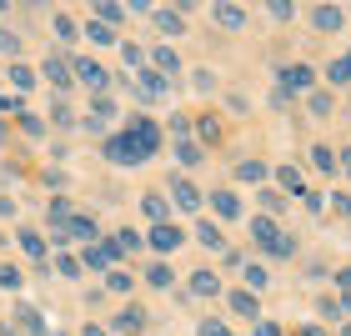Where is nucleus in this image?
<instances>
[{"instance_id": "412c9836", "label": "nucleus", "mask_w": 351, "mask_h": 336, "mask_svg": "<svg viewBox=\"0 0 351 336\" xmlns=\"http://www.w3.org/2000/svg\"><path fill=\"white\" fill-rule=\"evenodd\" d=\"M86 36H90L95 45H116V40H121V36H116V30H110L106 21H95V15H90V21H86Z\"/></svg>"}, {"instance_id": "79ce46f5", "label": "nucleus", "mask_w": 351, "mask_h": 336, "mask_svg": "<svg viewBox=\"0 0 351 336\" xmlns=\"http://www.w3.org/2000/svg\"><path fill=\"white\" fill-rule=\"evenodd\" d=\"M21 271H15V266H0V286H5V291H21Z\"/></svg>"}, {"instance_id": "473e14b6", "label": "nucleus", "mask_w": 351, "mask_h": 336, "mask_svg": "<svg viewBox=\"0 0 351 336\" xmlns=\"http://www.w3.org/2000/svg\"><path fill=\"white\" fill-rule=\"evenodd\" d=\"M236 176H241V181H266V161H241V171H236Z\"/></svg>"}, {"instance_id": "e433bc0d", "label": "nucleus", "mask_w": 351, "mask_h": 336, "mask_svg": "<svg viewBox=\"0 0 351 336\" xmlns=\"http://www.w3.org/2000/svg\"><path fill=\"white\" fill-rule=\"evenodd\" d=\"M51 121H56V125H75V110L60 101V95H56V106H51Z\"/></svg>"}, {"instance_id": "6e6d98bb", "label": "nucleus", "mask_w": 351, "mask_h": 336, "mask_svg": "<svg viewBox=\"0 0 351 336\" xmlns=\"http://www.w3.org/2000/svg\"><path fill=\"white\" fill-rule=\"evenodd\" d=\"M296 336H322V326H301Z\"/></svg>"}, {"instance_id": "dca6fc26", "label": "nucleus", "mask_w": 351, "mask_h": 336, "mask_svg": "<svg viewBox=\"0 0 351 336\" xmlns=\"http://www.w3.org/2000/svg\"><path fill=\"white\" fill-rule=\"evenodd\" d=\"M151 21L161 36H186V21H181V10H151Z\"/></svg>"}, {"instance_id": "f8f14e48", "label": "nucleus", "mask_w": 351, "mask_h": 336, "mask_svg": "<svg viewBox=\"0 0 351 336\" xmlns=\"http://www.w3.org/2000/svg\"><path fill=\"white\" fill-rule=\"evenodd\" d=\"M311 66H301V60H296V66H281V86L286 91H311Z\"/></svg>"}, {"instance_id": "1a4fd4ad", "label": "nucleus", "mask_w": 351, "mask_h": 336, "mask_svg": "<svg viewBox=\"0 0 351 336\" xmlns=\"http://www.w3.org/2000/svg\"><path fill=\"white\" fill-rule=\"evenodd\" d=\"M181 241H186V231H181V226H171V221L151 226V246L161 251V256H166V251H181Z\"/></svg>"}, {"instance_id": "de8ad7c7", "label": "nucleus", "mask_w": 351, "mask_h": 336, "mask_svg": "<svg viewBox=\"0 0 351 336\" xmlns=\"http://www.w3.org/2000/svg\"><path fill=\"white\" fill-rule=\"evenodd\" d=\"M331 206H337V216H351V196H346V191H337V196H331Z\"/></svg>"}, {"instance_id": "ddd939ff", "label": "nucleus", "mask_w": 351, "mask_h": 336, "mask_svg": "<svg viewBox=\"0 0 351 336\" xmlns=\"http://www.w3.org/2000/svg\"><path fill=\"white\" fill-rule=\"evenodd\" d=\"M171 201L181 206V211H201V191L191 181H171Z\"/></svg>"}, {"instance_id": "f3484780", "label": "nucleus", "mask_w": 351, "mask_h": 336, "mask_svg": "<svg viewBox=\"0 0 351 336\" xmlns=\"http://www.w3.org/2000/svg\"><path fill=\"white\" fill-rule=\"evenodd\" d=\"M276 181H281V196L291 191V196H306V181H301V166H281L276 171Z\"/></svg>"}, {"instance_id": "8fccbe9b", "label": "nucleus", "mask_w": 351, "mask_h": 336, "mask_svg": "<svg viewBox=\"0 0 351 336\" xmlns=\"http://www.w3.org/2000/svg\"><path fill=\"white\" fill-rule=\"evenodd\" d=\"M201 336H231V331L221 326V322H201Z\"/></svg>"}, {"instance_id": "4d7b16f0", "label": "nucleus", "mask_w": 351, "mask_h": 336, "mask_svg": "<svg viewBox=\"0 0 351 336\" xmlns=\"http://www.w3.org/2000/svg\"><path fill=\"white\" fill-rule=\"evenodd\" d=\"M81 336H106V331H101V326H86V331H81Z\"/></svg>"}, {"instance_id": "7c9ffc66", "label": "nucleus", "mask_w": 351, "mask_h": 336, "mask_svg": "<svg viewBox=\"0 0 351 336\" xmlns=\"http://www.w3.org/2000/svg\"><path fill=\"white\" fill-rule=\"evenodd\" d=\"M21 251L25 256H45V236L40 231H21Z\"/></svg>"}, {"instance_id": "a878e982", "label": "nucleus", "mask_w": 351, "mask_h": 336, "mask_svg": "<svg viewBox=\"0 0 351 336\" xmlns=\"http://www.w3.org/2000/svg\"><path fill=\"white\" fill-rule=\"evenodd\" d=\"M15 316H21V331H30V336H45V322H40V311H36V307H21Z\"/></svg>"}, {"instance_id": "7ed1b4c3", "label": "nucleus", "mask_w": 351, "mask_h": 336, "mask_svg": "<svg viewBox=\"0 0 351 336\" xmlns=\"http://www.w3.org/2000/svg\"><path fill=\"white\" fill-rule=\"evenodd\" d=\"M40 75H45V81H51V91H56V95H66V91H71V81H75L71 60H66V56H56V51L45 56V66H40Z\"/></svg>"}, {"instance_id": "393cba45", "label": "nucleus", "mask_w": 351, "mask_h": 336, "mask_svg": "<svg viewBox=\"0 0 351 336\" xmlns=\"http://www.w3.org/2000/svg\"><path fill=\"white\" fill-rule=\"evenodd\" d=\"M326 81H331V86H351V51H346L341 60H331V71H326Z\"/></svg>"}, {"instance_id": "4be33fe9", "label": "nucleus", "mask_w": 351, "mask_h": 336, "mask_svg": "<svg viewBox=\"0 0 351 336\" xmlns=\"http://www.w3.org/2000/svg\"><path fill=\"white\" fill-rule=\"evenodd\" d=\"M211 201H216V216H221V221H231V216H241V201H236V196H231V191H216V196H211Z\"/></svg>"}, {"instance_id": "49530a36", "label": "nucleus", "mask_w": 351, "mask_h": 336, "mask_svg": "<svg viewBox=\"0 0 351 336\" xmlns=\"http://www.w3.org/2000/svg\"><path fill=\"white\" fill-rule=\"evenodd\" d=\"M191 86H196V91H216V81H211V71H196V75H191Z\"/></svg>"}, {"instance_id": "6e6552de", "label": "nucleus", "mask_w": 351, "mask_h": 336, "mask_svg": "<svg viewBox=\"0 0 351 336\" xmlns=\"http://www.w3.org/2000/svg\"><path fill=\"white\" fill-rule=\"evenodd\" d=\"M311 25L322 30V36H337V30L346 25V10L341 5H311Z\"/></svg>"}, {"instance_id": "58836bf2", "label": "nucleus", "mask_w": 351, "mask_h": 336, "mask_svg": "<svg viewBox=\"0 0 351 336\" xmlns=\"http://www.w3.org/2000/svg\"><path fill=\"white\" fill-rule=\"evenodd\" d=\"M256 196H261V206H266V211H281V206H286V196H281L276 186H266V191H256Z\"/></svg>"}, {"instance_id": "9d476101", "label": "nucleus", "mask_w": 351, "mask_h": 336, "mask_svg": "<svg viewBox=\"0 0 351 336\" xmlns=\"http://www.w3.org/2000/svg\"><path fill=\"white\" fill-rule=\"evenodd\" d=\"M110 116H116V101L110 95H90V116H86V131H106Z\"/></svg>"}, {"instance_id": "603ef678", "label": "nucleus", "mask_w": 351, "mask_h": 336, "mask_svg": "<svg viewBox=\"0 0 351 336\" xmlns=\"http://www.w3.org/2000/svg\"><path fill=\"white\" fill-rule=\"evenodd\" d=\"M337 286H341V291H351V266H341V271H337Z\"/></svg>"}, {"instance_id": "ea45409f", "label": "nucleus", "mask_w": 351, "mask_h": 336, "mask_svg": "<svg viewBox=\"0 0 351 336\" xmlns=\"http://www.w3.org/2000/svg\"><path fill=\"white\" fill-rule=\"evenodd\" d=\"M21 131H25V136H45V121L30 116V110H21Z\"/></svg>"}, {"instance_id": "bf43d9fd", "label": "nucleus", "mask_w": 351, "mask_h": 336, "mask_svg": "<svg viewBox=\"0 0 351 336\" xmlns=\"http://www.w3.org/2000/svg\"><path fill=\"white\" fill-rule=\"evenodd\" d=\"M341 336H351V326H341Z\"/></svg>"}, {"instance_id": "4468645a", "label": "nucleus", "mask_w": 351, "mask_h": 336, "mask_svg": "<svg viewBox=\"0 0 351 336\" xmlns=\"http://www.w3.org/2000/svg\"><path fill=\"white\" fill-rule=\"evenodd\" d=\"M211 21H216L221 30H241V25H246V10H241V5H211Z\"/></svg>"}, {"instance_id": "bb28decb", "label": "nucleus", "mask_w": 351, "mask_h": 336, "mask_svg": "<svg viewBox=\"0 0 351 336\" xmlns=\"http://www.w3.org/2000/svg\"><path fill=\"white\" fill-rule=\"evenodd\" d=\"M10 86H15V95H21V91H30V86H36V71L15 60V66H10Z\"/></svg>"}, {"instance_id": "09e8293b", "label": "nucleus", "mask_w": 351, "mask_h": 336, "mask_svg": "<svg viewBox=\"0 0 351 336\" xmlns=\"http://www.w3.org/2000/svg\"><path fill=\"white\" fill-rule=\"evenodd\" d=\"M306 211H326V196H322V191H306Z\"/></svg>"}, {"instance_id": "3c124183", "label": "nucleus", "mask_w": 351, "mask_h": 336, "mask_svg": "<svg viewBox=\"0 0 351 336\" xmlns=\"http://www.w3.org/2000/svg\"><path fill=\"white\" fill-rule=\"evenodd\" d=\"M256 336H281V331H276V322H266V316H261V322H256Z\"/></svg>"}, {"instance_id": "9b49d317", "label": "nucleus", "mask_w": 351, "mask_h": 336, "mask_svg": "<svg viewBox=\"0 0 351 336\" xmlns=\"http://www.w3.org/2000/svg\"><path fill=\"white\" fill-rule=\"evenodd\" d=\"M151 71H161L166 81L181 75V56H176V45H156V51H151Z\"/></svg>"}, {"instance_id": "a18cd8bd", "label": "nucleus", "mask_w": 351, "mask_h": 336, "mask_svg": "<svg viewBox=\"0 0 351 336\" xmlns=\"http://www.w3.org/2000/svg\"><path fill=\"white\" fill-rule=\"evenodd\" d=\"M266 15H271V21H291V15H296V5H286V0H276V5H266Z\"/></svg>"}, {"instance_id": "f03ea898", "label": "nucleus", "mask_w": 351, "mask_h": 336, "mask_svg": "<svg viewBox=\"0 0 351 336\" xmlns=\"http://www.w3.org/2000/svg\"><path fill=\"white\" fill-rule=\"evenodd\" d=\"M125 136H131V146L141 151V161H151V156L161 151V125H156L151 116H136V121H131V131H125Z\"/></svg>"}, {"instance_id": "b1692460", "label": "nucleus", "mask_w": 351, "mask_h": 336, "mask_svg": "<svg viewBox=\"0 0 351 336\" xmlns=\"http://www.w3.org/2000/svg\"><path fill=\"white\" fill-rule=\"evenodd\" d=\"M141 326H146V311H141V307H125L116 316V331H141Z\"/></svg>"}, {"instance_id": "2eb2a0df", "label": "nucleus", "mask_w": 351, "mask_h": 336, "mask_svg": "<svg viewBox=\"0 0 351 336\" xmlns=\"http://www.w3.org/2000/svg\"><path fill=\"white\" fill-rule=\"evenodd\" d=\"M191 291H196V296H221V276H216V271H191Z\"/></svg>"}, {"instance_id": "864d4df0", "label": "nucleus", "mask_w": 351, "mask_h": 336, "mask_svg": "<svg viewBox=\"0 0 351 336\" xmlns=\"http://www.w3.org/2000/svg\"><path fill=\"white\" fill-rule=\"evenodd\" d=\"M0 51H15V36H10V30H0Z\"/></svg>"}, {"instance_id": "39448f33", "label": "nucleus", "mask_w": 351, "mask_h": 336, "mask_svg": "<svg viewBox=\"0 0 351 336\" xmlns=\"http://www.w3.org/2000/svg\"><path fill=\"white\" fill-rule=\"evenodd\" d=\"M166 95H171V81H166V75L161 71H141L136 75V101H166Z\"/></svg>"}, {"instance_id": "5fc2aeb1", "label": "nucleus", "mask_w": 351, "mask_h": 336, "mask_svg": "<svg viewBox=\"0 0 351 336\" xmlns=\"http://www.w3.org/2000/svg\"><path fill=\"white\" fill-rule=\"evenodd\" d=\"M337 161H341V166H346V176H351V146H346V151L337 156Z\"/></svg>"}, {"instance_id": "f257e3e1", "label": "nucleus", "mask_w": 351, "mask_h": 336, "mask_svg": "<svg viewBox=\"0 0 351 336\" xmlns=\"http://www.w3.org/2000/svg\"><path fill=\"white\" fill-rule=\"evenodd\" d=\"M251 241H256L266 256H296V241H291V236H286L271 216H256V221H251Z\"/></svg>"}, {"instance_id": "c03bdc74", "label": "nucleus", "mask_w": 351, "mask_h": 336, "mask_svg": "<svg viewBox=\"0 0 351 336\" xmlns=\"http://www.w3.org/2000/svg\"><path fill=\"white\" fill-rule=\"evenodd\" d=\"M116 251H141V236L136 231H116Z\"/></svg>"}, {"instance_id": "f704fd0d", "label": "nucleus", "mask_w": 351, "mask_h": 336, "mask_svg": "<svg viewBox=\"0 0 351 336\" xmlns=\"http://www.w3.org/2000/svg\"><path fill=\"white\" fill-rule=\"evenodd\" d=\"M121 56H125V66H131L136 75L146 71V51H141V45H121Z\"/></svg>"}, {"instance_id": "a211bd4d", "label": "nucleus", "mask_w": 351, "mask_h": 336, "mask_svg": "<svg viewBox=\"0 0 351 336\" xmlns=\"http://www.w3.org/2000/svg\"><path fill=\"white\" fill-rule=\"evenodd\" d=\"M241 276H246V291H251V296H261L266 286H271V271H266L261 261H251V266L241 271Z\"/></svg>"}, {"instance_id": "20e7f679", "label": "nucleus", "mask_w": 351, "mask_h": 336, "mask_svg": "<svg viewBox=\"0 0 351 336\" xmlns=\"http://www.w3.org/2000/svg\"><path fill=\"white\" fill-rule=\"evenodd\" d=\"M71 71H75V81L90 86V95H106L110 91V71L101 66V60H71Z\"/></svg>"}, {"instance_id": "a19ab883", "label": "nucleus", "mask_w": 351, "mask_h": 336, "mask_svg": "<svg viewBox=\"0 0 351 336\" xmlns=\"http://www.w3.org/2000/svg\"><path fill=\"white\" fill-rule=\"evenodd\" d=\"M196 131H201V141H221V125H216V116H201V121H196Z\"/></svg>"}, {"instance_id": "72a5a7b5", "label": "nucleus", "mask_w": 351, "mask_h": 336, "mask_svg": "<svg viewBox=\"0 0 351 336\" xmlns=\"http://www.w3.org/2000/svg\"><path fill=\"white\" fill-rule=\"evenodd\" d=\"M106 286H110V291H131V286H136V276H131V271H110V276H106Z\"/></svg>"}, {"instance_id": "13d9d810", "label": "nucleus", "mask_w": 351, "mask_h": 336, "mask_svg": "<svg viewBox=\"0 0 351 336\" xmlns=\"http://www.w3.org/2000/svg\"><path fill=\"white\" fill-rule=\"evenodd\" d=\"M0 141H5V121H0Z\"/></svg>"}, {"instance_id": "aec40b11", "label": "nucleus", "mask_w": 351, "mask_h": 336, "mask_svg": "<svg viewBox=\"0 0 351 336\" xmlns=\"http://www.w3.org/2000/svg\"><path fill=\"white\" fill-rule=\"evenodd\" d=\"M196 241H201L206 251H221V246H226V236H221L216 221H201V226H196Z\"/></svg>"}, {"instance_id": "0eeeda50", "label": "nucleus", "mask_w": 351, "mask_h": 336, "mask_svg": "<svg viewBox=\"0 0 351 336\" xmlns=\"http://www.w3.org/2000/svg\"><path fill=\"white\" fill-rule=\"evenodd\" d=\"M116 241H95V246H86V256H81V266H90V271H116Z\"/></svg>"}, {"instance_id": "2f4dec72", "label": "nucleus", "mask_w": 351, "mask_h": 336, "mask_svg": "<svg viewBox=\"0 0 351 336\" xmlns=\"http://www.w3.org/2000/svg\"><path fill=\"white\" fill-rule=\"evenodd\" d=\"M311 166H316V171H337V151H331V146H316V151H311Z\"/></svg>"}, {"instance_id": "37998d69", "label": "nucleus", "mask_w": 351, "mask_h": 336, "mask_svg": "<svg viewBox=\"0 0 351 336\" xmlns=\"http://www.w3.org/2000/svg\"><path fill=\"white\" fill-rule=\"evenodd\" d=\"M56 40H75V21L71 15H56Z\"/></svg>"}, {"instance_id": "5701e85b", "label": "nucleus", "mask_w": 351, "mask_h": 336, "mask_svg": "<svg viewBox=\"0 0 351 336\" xmlns=\"http://www.w3.org/2000/svg\"><path fill=\"white\" fill-rule=\"evenodd\" d=\"M141 211H146L156 226H161V221L171 216V201H166V196H146V201H141Z\"/></svg>"}, {"instance_id": "423d86ee", "label": "nucleus", "mask_w": 351, "mask_h": 336, "mask_svg": "<svg viewBox=\"0 0 351 336\" xmlns=\"http://www.w3.org/2000/svg\"><path fill=\"white\" fill-rule=\"evenodd\" d=\"M106 161H110V166H141V151L131 146V136L121 131V136L106 141Z\"/></svg>"}, {"instance_id": "6ab92c4d", "label": "nucleus", "mask_w": 351, "mask_h": 336, "mask_svg": "<svg viewBox=\"0 0 351 336\" xmlns=\"http://www.w3.org/2000/svg\"><path fill=\"white\" fill-rule=\"evenodd\" d=\"M231 311H236V316H251V322H261V301L251 296V291H236V296H231Z\"/></svg>"}, {"instance_id": "4c0bfd02", "label": "nucleus", "mask_w": 351, "mask_h": 336, "mask_svg": "<svg viewBox=\"0 0 351 336\" xmlns=\"http://www.w3.org/2000/svg\"><path fill=\"white\" fill-rule=\"evenodd\" d=\"M146 281H151V286H171L176 276H171V266H166V261H156V266L146 271Z\"/></svg>"}, {"instance_id": "c85d7f7f", "label": "nucleus", "mask_w": 351, "mask_h": 336, "mask_svg": "<svg viewBox=\"0 0 351 336\" xmlns=\"http://www.w3.org/2000/svg\"><path fill=\"white\" fill-rule=\"evenodd\" d=\"M176 161H181V166H196V161H201V146H196V141H176Z\"/></svg>"}, {"instance_id": "c756f323", "label": "nucleus", "mask_w": 351, "mask_h": 336, "mask_svg": "<svg viewBox=\"0 0 351 336\" xmlns=\"http://www.w3.org/2000/svg\"><path fill=\"white\" fill-rule=\"evenodd\" d=\"M56 271H60L66 281H75V276H81V256H66V251H60V256H56Z\"/></svg>"}, {"instance_id": "c9c22d12", "label": "nucleus", "mask_w": 351, "mask_h": 336, "mask_svg": "<svg viewBox=\"0 0 351 336\" xmlns=\"http://www.w3.org/2000/svg\"><path fill=\"white\" fill-rule=\"evenodd\" d=\"M306 106H311V116H331V106H337V101H331L326 91H311V101H306Z\"/></svg>"}, {"instance_id": "cd10ccee", "label": "nucleus", "mask_w": 351, "mask_h": 336, "mask_svg": "<svg viewBox=\"0 0 351 336\" xmlns=\"http://www.w3.org/2000/svg\"><path fill=\"white\" fill-rule=\"evenodd\" d=\"M95 21H106L110 30H116V25L125 21V5H110V0H101V5H95Z\"/></svg>"}]
</instances>
